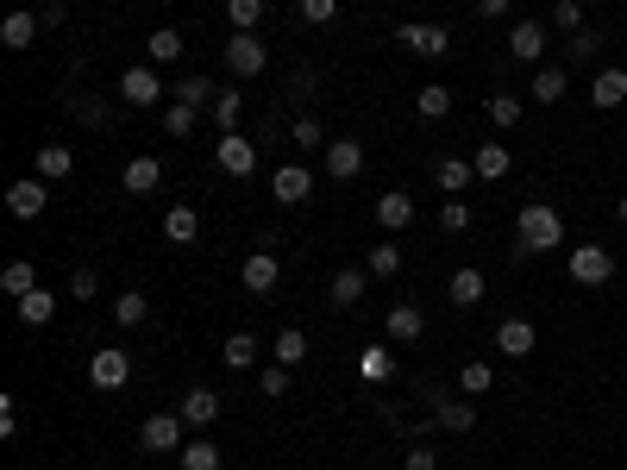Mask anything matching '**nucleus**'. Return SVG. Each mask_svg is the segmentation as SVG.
<instances>
[{
  "instance_id": "nucleus-52",
  "label": "nucleus",
  "mask_w": 627,
  "mask_h": 470,
  "mask_svg": "<svg viewBox=\"0 0 627 470\" xmlns=\"http://www.w3.org/2000/svg\"><path fill=\"white\" fill-rule=\"evenodd\" d=\"M402 470H439V452H433V445H421V439H414L408 445V464Z\"/></svg>"
},
{
  "instance_id": "nucleus-21",
  "label": "nucleus",
  "mask_w": 627,
  "mask_h": 470,
  "mask_svg": "<svg viewBox=\"0 0 627 470\" xmlns=\"http://www.w3.org/2000/svg\"><path fill=\"white\" fill-rule=\"evenodd\" d=\"M157 182H164V163H157V157H132L126 176H120V188H126V195H138V201H145Z\"/></svg>"
},
{
  "instance_id": "nucleus-6",
  "label": "nucleus",
  "mask_w": 627,
  "mask_h": 470,
  "mask_svg": "<svg viewBox=\"0 0 627 470\" xmlns=\"http://www.w3.org/2000/svg\"><path fill=\"white\" fill-rule=\"evenodd\" d=\"M276 282H283L276 251H251L245 264H239V289H245V295H276Z\"/></svg>"
},
{
  "instance_id": "nucleus-54",
  "label": "nucleus",
  "mask_w": 627,
  "mask_h": 470,
  "mask_svg": "<svg viewBox=\"0 0 627 470\" xmlns=\"http://www.w3.org/2000/svg\"><path fill=\"white\" fill-rule=\"evenodd\" d=\"M19 433V414H13V402H0V439H13Z\"/></svg>"
},
{
  "instance_id": "nucleus-27",
  "label": "nucleus",
  "mask_w": 627,
  "mask_h": 470,
  "mask_svg": "<svg viewBox=\"0 0 627 470\" xmlns=\"http://www.w3.org/2000/svg\"><path fill=\"white\" fill-rule=\"evenodd\" d=\"M483 107H490V126H502V132H515V126H521V113H527V107H521V94H508V88H496Z\"/></svg>"
},
{
  "instance_id": "nucleus-16",
  "label": "nucleus",
  "mask_w": 627,
  "mask_h": 470,
  "mask_svg": "<svg viewBox=\"0 0 627 470\" xmlns=\"http://www.w3.org/2000/svg\"><path fill=\"white\" fill-rule=\"evenodd\" d=\"M427 333V314L414 308V301H396V308H389V320H383V339H396V345H414Z\"/></svg>"
},
{
  "instance_id": "nucleus-23",
  "label": "nucleus",
  "mask_w": 627,
  "mask_h": 470,
  "mask_svg": "<svg viewBox=\"0 0 627 470\" xmlns=\"http://www.w3.org/2000/svg\"><path fill=\"white\" fill-rule=\"evenodd\" d=\"M471 170H477V182H502L508 170H515V157H508V145H477V157H471Z\"/></svg>"
},
{
  "instance_id": "nucleus-2",
  "label": "nucleus",
  "mask_w": 627,
  "mask_h": 470,
  "mask_svg": "<svg viewBox=\"0 0 627 470\" xmlns=\"http://www.w3.org/2000/svg\"><path fill=\"white\" fill-rule=\"evenodd\" d=\"M264 63H270V51H264V38H258V32H232V38H226V69H232L239 82L264 76Z\"/></svg>"
},
{
  "instance_id": "nucleus-53",
  "label": "nucleus",
  "mask_w": 627,
  "mask_h": 470,
  "mask_svg": "<svg viewBox=\"0 0 627 470\" xmlns=\"http://www.w3.org/2000/svg\"><path fill=\"white\" fill-rule=\"evenodd\" d=\"M364 376H370V383H383V376H389V351H383V345L364 351Z\"/></svg>"
},
{
  "instance_id": "nucleus-39",
  "label": "nucleus",
  "mask_w": 627,
  "mask_h": 470,
  "mask_svg": "<svg viewBox=\"0 0 627 470\" xmlns=\"http://www.w3.org/2000/svg\"><path fill=\"white\" fill-rule=\"evenodd\" d=\"M490 389H496V376H490V364H483V358H471V364L458 370V395H471V402H477V395H490Z\"/></svg>"
},
{
  "instance_id": "nucleus-55",
  "label": "nucleus",
  "mask_w": 627,
  "mask_h": 470,
  "mask_svg": "<svg viewBox=\"0 0 627 470\" xmlns=\"http://www.w3.org/2000/svg\"><path fill=\"white\" fill-rule=\"evenodd\" d=\"M477 13H483V19H502V13H508V0H477Z\"/></svg>"
},
{
  "instance_id": "nucleus-11",
  "label": "nucleus",
  "mask_w": 627,
  "mask_h": 470,
  "mask_svg": "<svg viewBox=\"0 0 627 470\" xmlns=\"http://www.w3.org/2000/svg\"><path fill=\"white\" fill-rule=\"evenodd\" d=\"M120 101H132V107H157V101H164V82H157L151 63H132L120 76Z\"/></svg>"
},
{
  "instance_id": "nucleus-49",
  "label": "nucleus",
  "mask_w": 627,
  "mask_h": 470,
  "mask_svg": "<svg viewBox=\"0 0 627 470\" xmlns=\"http://www.w3.org/2000/svg\"><path fill=\"white\" fill-rule=\"evenodd\" d=\"M301 19H308V26H327V19H339V0H301Z\"/></svg>"
},
{
  "instance_id": "nucleus-13",
  "label": "nucleus",
  "mask_w": 627,
  "mask_h": 470,
  "mask_svg": "<svg viewBox=\"0 0 627 470\" xmlns=\"http://www.w3.org/2000/svg\"><path fill=\"white\" fill-rule=\"evenodd\" d=\"M533 345H540V333H533V320L508 314V320L496 326V351H502V358H533Z\"/></svg>"
},
{
  "instance_id": "nucleus-20",
  "label": "nucleus",
  "mask_w": 627,
  "mask_h": 470,
  "mask_svg": "<svg viewBox=\"0 0 627 470\" xmlns=\"http://www.w3.org/2000/svg\"><path fill=\"white\" fill-rule=\"evenodd\" d=\"M483 289H490V282H483V270L464 264V270H452V282H446V301H452V308H477Z\"/></svg>"
},
{
  "instance_id": "nucleus-8",
  "label": "nucleus",
  "mask_w": 627,
  "mask_h": 470,
  "mask_svg": "<svg viewBox=\"0 0 627 470\" xmlns=\"http://www.w3.org/2000/svg\"><path fill=\"white\" fill-rule=\"evenodd\" d=\"M396 38H402V51H414V57H446L452 51V32L446 26H427V19H408Z\"/></svg>"
},
{
  "instance_id": "nucleus-9",
  "label": "nucleus",
  "mask_w": 627,
  "mask_h": 470,
  "mask_svg": "<svg viewBox=\"0 0 627 470\" xmlns=\"http://www.w3.org/2000/svg\"><path fill=\"white\" fill-rule=\"evenodd\" d=\"M615 276V257L602 245H577L571 251V282H584V289H602V282Z\"/></svg>"
},
{
  "instance_id": "nucleus-33",
  "label": "nucleus",
  "mask_w": 627,
  "mask_h": 470,
  "mask_svg": "<svg viewBox=\"0 0 627 470\" xmlns=\"http://www.w3.org/2000/svg\"><path fill=\"white\" fill-rule=\"evenodd\" d=\"M239 113H245V88H220L214 94V126L220 132H239Z\"/></svg>"
},
{
  "instance_id": "nucleus-25",
  "label": "nucleus",
  "mask_w": 627,
  "mask_h": 470,
  "mask_svg": "<svg viewBox=\"0 0 627 470\" xmlns=\"http://www.w3.org/2000/svg\"><path fill=\"white\" fill-rule=\"evenodd\" d=\"M433 176H439V188H446V195H464V188L477 182L471 157H439V163H433Z\"/></svg>"
},
{
  "instance_id": "nucleus-12",
  "label": "nucleus",
  "mask_w": 627,
  "mask_h": 470,
  "mask_svg": "<svg viewBox=\"0 0 627 470\" xmlns=\"http://www.w3.org/2000/svg\"><path fill=\"white\" fill-rule=\"evenodd\" d=\"M270 195L283 201V207H301V201L314 195V170H301V163H283V170L270 176Z\"/></svg>"
},
{
  "instance_id": "nucleus-50",
  "label": "nucleus",
  "mask_w": 627,
  "mask_h": 470,
  "mask_svg": "<svg viewBox=\"0 0 627 470\" xmlns=\"http://www.w3.org/2000/svg\"><path fill=\"white\" fill-rule=\"evenodd\" d=\"M69 113H76V120H82V126H107V107L95 101V94H82V101H76V107H69Z\"/></svg>"
},
{
  "instance_id": "nucleus-46",
  "label": "nucleus",
  "mask_w": 627,
  "mask_h": 470,
  "mask_svg": "<svg viewBox=\"0 0 627 470\" xmlns=\"http://www.w3.org/2000/svg\"><path fill=\"white\" fill-rule=\"evenodd\" d=\"M258 395H270V402H276V395H289V364H264L258 370Z\"/></svg>"
},
{
  "instance_id": "nucleus-18",
  "label": "nucleus",
  "mask_w": 627,
  "mask_h": 470,
  "mask_svg": "<svg viewBox=\"0 0 627 470\" xmlns=\"http://www.w3.org/2000/svg\"><path fill=\"white\" fill-rule=\"evenodd\" d=\"M182 420H189V433H201V427H214V420H220V395L214 389H189V395H182V408H176Z\"/></svg>"
},
{
  "instance_id": "nucleus-1",
  "label": "nucleus",
  "mask_w": 627,
  "mask_h": 470,
  "mask_svg": "<svg viewBox=\"0 0 627 470\" xmlns=\"http://www.w3.org/2000/svg\"><path fill=\"white\" fill-rule=\"evenodd\" d=\"M515 257H527V251H559L565 245V220H559V207H546V201H527L521 214H515Z\"/></svg>"
},
{
  "instance_id": "nucleus-32",
  "label": "nucleus",
  "mask_w": 627,
  "mask_h": 470,
  "mask_svg": "<svg viewBox=\"0 0 627 470\" xmlns=\"http://www.w3.org/2000/svg\"><path fill=\"white\" fill-rule=\"evenodd\" d=\"M220 358H226V370H258V339H251V333H232V339L220 345Z\"/></svg>"
},
{
  "instance_id": "nucleus-56",
  "label": "nucleus",
  "mask_w": 627,
  "mask_h": 470,
  "mask_svg": "<svg viewBox=\"0 0 627 470\" xmlns=\"http://www.w3.org/2000/svg\"><path fill=\"white\" fill-rule=\"evenodd\" d=\"M615 220H621V226H627V195H621V201H615Z\"/></svg>"
},
{
  "instance_id": "nucleus-41",
  "label": "nucleus",
  "mask_w": 627,
  "mask_h": 470,
  "mask_svg": "<svg viewBox=\"0 0 627 470\" xmlns=\"http://www.w3.org/2000/svg\"><path fill=\"white\" fill-rule=\"evenodd\" d=\"M226 19H232V32H258L264 26V0H226Z\"/></svg>"
},
{
  "instance_id": "nucleus-29",
  "label": "nucleus",
  "mask_w": 627,
  "mask_h": 470,
  "mask_svg": "<svg viewBox=\"0 0 627 470\" xmlns=\"http://www.w3.org/2000/svg\"><path fill=\"white\" fill-rule=\"evenodd\" d=\"M69 170H76V151L69 145H38V176L44 182H63Z\"/></svg>"
},
{
  "instance_id": "nucleus-45",
  "label": "nucleus",
  "mask_w": 627,
  "mask_h": 470,
  "mask_svg": "<svg viewBox=\"0 0 627 470\" xmlns=\"http://www.w3.org/2000/svg\"><path fill=\"white\" fill-rule=\"evenodd\" d=\"M289 145H295V151H314V145H327V132H320V120H308V113H301V120L289 126Z\"/></svg>"
},
{
  "instance_id": "nucleus-47",
  "label": "nucleus",
  "mask_w": 627,
  "mask_h": 470,
  "mask_svg": "<svg viewBox=\"0 0 627 470\" xmlns=\"http://www.w3.org/2000/svg\"><path fill=\"white\" fill-rule=\"evenodd\" d=\"M439 226H446V232H464V226H471V207H464L458 195H446V201H439Z\"/></svg>"
},
{
  "instance_id": "nucleus-3",
  "label": "nucleus",
  "mask_w": 627,
  "mask_h": 470,
  "mask_svg": "<svg viewBox=\"0 0 627 470\" xmlns=\"http://www.w3.org/2000/svg\"><path fill=\"white\" fill-rule=\"evenodd\" d=\"M88 383H95V389H126V383H132V358H126V345H101L95 358H88Z\"/></svg>"
},
{
  "instance_id": "nucleus-38",
  "label": "nucleus",
  "mask_w": 627,
  "mask_h": 470,
  "mask_svg": "<svg viewBox=\"0 0 627 470\" xmlns=\"http://www.w3.org/2000/svg\"><path fill=\"white\" fill-rule=\"evenodd\" d=\"M0 289H7L13 301H19V295H32V289H38V270L26 264V257H13V264L0 270Z\"/></svg>"
},
{
  "instance_id": "nucleus-48",
  "label": "nucleus",
  "mask_w": 627,
  "mask_h": 470,
  "mask_svg": "<svg viewBox=\"0 0 627 470\" xmlns=\"http://www.w3.org/2000/svg\"><path fill=\"white\" fill-rule=\"evenodd\" d=\"M552 26L559 32H584V7H577V0H559V7H552Z\"/></svg>"
},
{
  "instance_id": "nucleus-10",
  "label": "nucleus",
  "mask_w": 627,
  "mask_h": 470,
  "mask_svg": "<svg viewBox=\"0 0 627 470\" xmlns=\"http://www.w3.org/2000/svg\"><path fill=\"white\" fill-rule=\"evenodd\" d=\"M546 26H540V19H515V26H508V57H515V63H540L546 57Z\"/></svg>"
},
{
  "instance_id": "nucleus-35",
  "label": "nucleus",
  "mask_w": 627,
  "mask_h": 470,
  "mask_svg": "<svg viewBox=\"0 0 627 470\" xmlns=\"http://www.w3.org/2000/svg\"><path fill=\"white\" fill-rule=\"evenodd\" d=\"M565 88H571L565 69H540V76H533V101H540V107H559V101H565Z\"/></svg>"
},
{
  "instance_id": "nucleus-44",
  "label": "nucleus",
  "mask_w": 627,
  "mask_h": 470,
  "mask_svg": "<svg viewBox=\"0 0 627 470\" xmlns=\"http://www.w3.org/2000/svg\"><path fill=\"white\" fill-rule=\"evenodd\" d=\"M596 44H602V32H596V26L571 32V38H565V63H590V57H596Z\"/></svg>"
},
{
  "instance_id": "nucleus-4",
  "label": "nucleus",
  "mask_w": 627,
  "mask_h": 470,
  "mask_svg": "<svg viewBox=\"0 0 627 470\" xmlns=\"http://www.w3.org/2000/svg\"><path fill=\"white\" fill-rule=\"evenodd\" d=\"M182 433H189L182 414H151L145 427H138V445H145V452H182V445H189Z\"/></svg>"
},
{
  "instance_id": "nucleus-57",
  "label": "nucleus",
  "mask_w": 627,
  "mask_h": 470,
  "mask_svg": "<svg viewBox=\"0 0 627 470\" xmlns=\"http://www.w3.org/2000/svg\"><path fill=\"white\" fill-rule=\"evenodd\" d=\"M621 138H627V132H621Z\"/></svg>"
},
{
  "instance_id": "nucleus-28",
  "label": "nucleus",
  "mask_w": 627,
  "mask_h": 470,
  "mask_svg": "<svg viewBox=\"0 0 627 470\" xmlns=\"http://www.w3.org/2000/svg\"><path fill=\"white\" fill-rule=\"evenodd\" d=\"M364 289H370V270H339L333 276V308H358Z\"/></svg>"
},
{
  "instance_id": "nucleus-17",
  "label": "nucleus",
  "mask_w": 627,
  "mask_h": 470,
  "mask_svg": "<svg viewBox=\"0 0 627 470\" xmlns=\"http://www.w3.org/2000/svg\"><path fill=\"white\" fill-rule=\"evenodd\" d=\"M377 226L383 232L414 226V195H408V188H383V195H377Z\"/></svg>"
},
{
  "instance_id": "nucleus-30",
  "label": "nucleus",
  "mask_w": 627,
  "mask_h": 470,
  "mask_svg": "<svg viewBox=\"0 0 627 470\" xmlns=\"http://www.w3.org/2000/svg\"><path fill=\"white\" fill-rule=\"evenodd\" d=\"M364 270H370V276H377V282H389V276H396V270H402V245H396V239H383V245H370V257H364Z\"/></svg>"
},
{
  "instance_id": "nucleus-15",
  "label": "nucleus",
  "mask_w": 627,
  "mask_h": 470,
  "mask_svg": "<svg viewBox=\"0 0 627 470\" xmlns=\"http://www.w3.org/2000/svg\"><path fill=\"white\" fill-rule=\"evenodd\" d=\"M433 427H446V433H471V427H477L471 395H433Z\"/></svg>"
},
{
  "instance_id": "nucleus-5",
  "label": "nucleus",
  "mask_w": 627,
  "mask_h": 470,
  "mask_svg": "<svg viewBox=\"0 0 627 470\" xmlns=\"http://www.w3.org/2000/svg\"><path fill=\"white\" fill-rule=\"evenodd\" d=\"M214 163H220V170L226 176H251V170H258V145H251V138H239V132H220L214 138Z\"/></svg>"
},
{
  "instance_id": "nucleus-7",
  "label": "nucleus",
  "mask_w": 627,
  "mask_h": 470,
  "mask_svg": "<svg viewBox=\"0 0 627 470\" xmlns=\"http://www.w3.org/2000/svg\"><path fill=\"white\" fill-rule=\"evenodd\" d=\"M44 207H51V188H44V176H19V182L7 188V214H13V220H38Z\"/></svg>"
},
{
  "instance_id": "nucleus-14",
  "label": "nucleus",
  "mask_w": 627,
  "mask_h": 470,
  "mask_svg": "<svg viewBox=\"0 0 627 470\" xmlns=\"http://www.w3.org/2000/svg\"><path fill=\"white\" fill-rule=\"evenodd\" d=\"M358 170H364V138H327V176L352 182Z\"/></svg>"
},
{
  "instance_id": "nucleus-43",
  "label": "nucleus",
  "mask_w": 627,
  "mask_h": 470,
  "mask_svg": "<svg viewBox=\"0 0 627 470\" xmlns=\"http://www.w3.org/2000/svg\"><path fill=\"white\" fill-rule=\"evenodd\" d=\"M195 120H201V107H182V101H170V107H164V132H170V138H189V132H195Z\"/></svg>"
},
{
  "instance_id": "nucleus-22",
  "label": "nucleus",
  "mask_w": 627,
  "mask_h": 470,
  "mask_svg": "<svg viewBox=\"0 0 627 470\" xmlns=\"http://www.w3.org/2000/svg\"><path fill=\"white\" fill-rule=\"evenodd\" d=\"M13 314H19V326H51L57 320V295L51 289H32V295L13 301Z\"/></svg>"
},
{
  "instance_id": "nucleus-51",
  "label": "nucleus",
  "mask_w": 627,
  "mask_h": 470,
  "mask_svg": "<svg viewBox=\"0 0 627 470\" xmlns=\"http://www.w3.org/2000/svg\"><path fill=\"white\" fill-rule=\"evenodd\" d=\"M69 295H76V301H95V295H101V276H95V270H76V276H69Z\"/></svg>"
},
{
  "instance_id": "nucleus-42",
  "label": "nucleus",
  "mask_w": 627,
  "mask_h": 470,
  "mask_svg": "<svg viewBox=\"0 0 627 470\" xmlns=\"http://www.w3.org/2000/svg\"><path fill=\"white\" fill-rule=\"evenodd\" d=\"M145 314H151V301H145V289H126L120 301H113V320H120V326H145Z\"/></svg>"
},
{
  "instance_id": "nucleus-19",
  "label": "nucleus",
  "mask_w": 627,
  "mask_h": 470,
  "mask_svg": "<svg viewBox=\"0 0 627 470\" xmlns=\"http://www.w3.org/2000/svg\"><path fill=\"white\" fill-rule=\"evenodd\" d=\"M38 26H44V19H32L26 7H13L7 19H0V44H7V51H32V44H38Z\"/></svg>"
},
{
  "instance_id": "nucleus-40",
  "label": "nucleus",
  "mask_w": 627,
  "mask_h": 470,
  "mask_svg": "<svg viewBox=\"0 0 627 470\" xmlns=\"http://www.w3.org/2000/svg\"><path fill=\"white\" fill-rule=\"evenodd\" d=\"M170 94H176V101H182V107H214V94H220V88H214V82H207V76H182V82H176Z\"/></svg>"
},
{
  "instance_id": "nucleus-31",
  "label": "nucleus",
  "mask_w": 627,
  "mask_h": 470,
  "mask_svg": "<svg viewBox=\"0 0 627 470\" xmlns=\"http://www.w3.org/2000/svg\"><path fill=\"white\" fill-rule=\"evenodd\" d=\"M270 351H276V364H301V358H308V333H301V326H283V333H276L270 339Z\"/></svg>"
},
{
  "instance_id": "nucleus-34",
  "label": "nucleus",
  "mask_w": 627,
  "mask_h": 470,
  "mask_svg": "<svg viewBox=\"0 0 627 470\" xmlns=\"http://www.w3.org/2000/svg\"><path fill=\"white\" fill-rule=\"evenodd\" d=\"M176 464H182V470H220V445H214V439H189V445L176 452Z\"/></svg>"
},
{
  "instance_id": "nucleus-26",
  "label": "nucleus",
  "mask_w": 627,
  "mask_h": 470,
  "mask_svg": "<svg viewBox=\"0 0 627 470\" xmlns=\"http://www.w3.org/2000/svg\"><path fill=\"white\" fill-rule=\"evenodd\" d=\"M164 239L170 245H195L201 239V214H195V207H170V214H164Z\"/></svg>"
},
{
  "instance_id": "nucleus-37",
  "label": "nucleus",
  "mask_w": 627,
  "mask_h": 470,
  "mask_svg": "<svg viewBox=\"0 0 627 470\" xmlns=\"http://www.w3.org/2000/svg\"><path fill=\"white\" fill-rule=\"evenodd\" d=\"M145 57H151V63H176V57H182V32H176V26H157V32L145 38Z\"/></svg>"
},
{
  "instance_id": "nucleus-24",
  "label": "nucleus",
  "mask_w": 627,
  "mask_h": 470,
  "mask_svg": "<svg viewBox=\"0 0 627 470\" xmlns=\"http://www.w3.org/2000/svg\"><path fill=\"white\" fill-rule=\"evenodd\" d=\"M621 101H627V69H596L590 107H621Z\"/></svg>"
},
{
  "instance_id": "nucleus-36",
  "label": "nucleus",
  "mask_w": 627,
  "mask_h": 470,
  "mask_svg": "<svg viewBox=\"0 0 627 470\" xmlns=\"http://www.w3.org/2000/svg\"><path fill=\"white\" fill-rule=\"evenodd\" d=\"M414 113H421V120H446V113H452V88L427 82L421 94H414Z\"/></svg>"
}]
</instances>
